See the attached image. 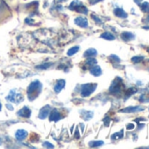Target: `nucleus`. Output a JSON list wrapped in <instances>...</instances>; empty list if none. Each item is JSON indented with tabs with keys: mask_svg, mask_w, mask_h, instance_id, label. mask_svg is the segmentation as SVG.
<instances>
[{
	"mask_svg": "<svg viewBox=\"0 0 149 149\" xmlns=\"http://www.w3.org/2000/svg\"><path fill=\"white\" fill-rule=\"evenodd\" d=\"M104 145V141L102 140H98V141H91L89 143V146L91 147H97V146H103Z\"/></svg>",
	"mask_w": 149,
	"mask_h": 149,
	"instance_id": "obj_22",
	"label": "nucleus"
},
{
	"mask_svg": "<svg viewBox=\"0 0 149 149\" xmlns=\"http://www.w3.org/2000/svg\"><path fill=\"white\" fill-rule=\"evenodd\" d=\"M123 136H124V130H121L120 132L112 134V135H111V139H118L123 138Z\"/></svg>",
	"mask_w": 149,
	"mask_h": 149,
	"instance_id": "obj_23",
	"label": "nucleus"
},
{
	"mask_svg": "<svg viewBox=\"0 0 149 149\" xmlns=\"http://www.w3.org/2000/svg\"><path fill=\"white\" fill-rule=\"evenodd\" d=\"M143 28H144V29H146V30H148V29H149V26H144Z\"/></svg>",
	"mask_w": 149,
	"mask_h": 149,
	"instance_id": "obj_37",
	"label": "nucleus"
},
{
	"mask_svg": "<svg viewBox=\"0 0 149 149\" xmlns=\"http://www.w3.org/2000/svg\"><path fill=\"white\" fill-rule=\"evenodd\" d=\"M26 23H27V24H29V25H33V21L31 19H26Z\"/></svg>",
	"mask_w": 149,
	"mask_h": 149,
	"instance_id": "obj_33",
	"label": "nucleus"
},
{
	"mask_svg": "<svg viewBox=\"0 0 149 149\" xmlns=\"http://www.w3.org/2000/svg\"><path fill=\"white\" fill-rule=\"evenodd\" d=\"M133 128H134V124H132V123L127 124V125H126V129L127 130H132Z\"/></svg>",
	"mask_w": 149,
	"mask_h": 149,
	"instance_id": "obj_31",
	"label": "nucleus"
},
{
	"mask_svg": "<svg viewBox=\"0 0 149 149\" xmlns=\"http://www.w3.org/2000/svg\"><path fill=\"white\" fill-rule=\"evenodd\" d=\"M68 9L74 12H77L80 13L87 14L88 13V9L87 7L79 0H74V1L69 5Z\"/></svg>",
	"mask_w": 149,
	"mask_h": 149,
	"instance_id": "obj_3",
	"label": "nucleus"
},
{
	"mask_svg": "<svg viewBox=\"0 0 149 149\" xmlns=\"http://www.w3.org/2000/svg\"><path fill=\"white\" fill-rule=\"evenodd\" d=\"M61 118V113L59 112V111H58L57 109H54V110L51 111L50 115H49V120H50V121L57 122V121H59Z\"/></svg>",
	"mask_w": 149,
	"mask_h": 149,
	"instance_id": "obj_7",
	"label": "nucleus"
},
{
	"mask_svg": "<svg viewBox=\"0 0 149 149\" xmlns=\"http://www.w3.org/2000/svg\"><path fill=\"white\" fill-rule=\"evenodd\" d=\"M109 60L111 61H112V62H120V59L117 56V55H115V54H111V55H110L109 56Z\"/></svg>",
	"mask_w": 149,
	"mask_h": 149,
	"instance_id": "obj_26",
	"label": "nucleus"
},
{
	"mask_svg": "<svg viewBox=\"0 0 149 149\" xmlns=\"http://www.w3.org/2000/svg\"><path fill=\"white\" fill-rule=\"evenodd\" d=\"M144 21H145L146 23H149V15H148V16H147V17L146 18V19H145Z\"/></svg>",
	"mask_w": 149,
	"mask_h": 149,
	"instance_id": "obj_36",
	"label": "nucleus"
},
{
	"mask_svg": "<svg viewBox=\"0 0 149 149\" xmlns=\"http://www.w3.org/2000/svg\"><path fill=\"white\" fill-rule=\"evenodd\" d=\"M97 60L96 59H94V58H92V57H90L87 61H86V64L88 65V66H90V67H93L94 65H96L97 64Z\"/></svg>",
	"mask_w": 149,
	"mask_h": 149,
	"instance_id": "obj_24",
	"label": "nucleus"
},
{
	"mask_svg": "<svg viewBox=\"0 0 149 149\" xmlns=\"http://www.w3.org/2000/svg\"><path fill=\"white\" fill-rule=\"evenodd\" d=\"M50 109H51L50 105H46V106H44V107L40 111L39 118H40V119H45V118L48 116V114L50 113Z\"/></svg>",
	"mask_w": 149,
	"mask_h": 149,
	"instance_id": "obj_9",
	"label": "nucleus"
},
{
	"mask_svg": "<svg viewBox=\"0 0 149 149\" xmlns=\"http://www.w3.org/2000/svg\"><path fill=\"white\" fill-rule=\"evenodd\" d=\"M28 135V132L24 129H19L15 133V138L17 140H24Z\"/></svg>",
	"mask_w": 149,
	"mask_h": 149,
	"instance_id": "obj_11",
	"label": "nucleus"
},
{
	"mask_svg": "<svg viewBox=\"0 0 149 149\" xmlns=\"http://www.w3.org/2000/svg\"><path fill=\"white\" fill-rule=\"evenodd\" d=\"M79 130L78 129H77V132H76V135H74V138L76 139H79V137H80V135H79V132H78Z\"/></svg>",
	"mask_w": 149,
	"mask_h": 149,
	"instance_id": "obj_34",
	"label": "nucleus"
},
{
	"mask_svg": "<svg viewBox=\"0 0 149 149\" xmlns=\"http://www.w3.org/2000/svg\"><path fill=\"white\" fill-rule=\"evenodd\" d=\"M18 115L19 117H21V118H30V116H31V110L28 107L25 106V107H23L22 109H20L18 111Z\"/></svg>",
	"mask_w": 149,
	"mask_h": 149,
	"instance_id": "obj_10",
	"label": "nucleus"
},
{
	"mask_svg": "<svg viewBox=\"0 0 149 149\" xmlns=\"http://www.w3.org/2000/svg\"><path fill=\"white\" fill-rule=\"evenodd\" d=\"M6 107H7L8 109H10V111H13V107L10 104H6Z\"/></svg>",
	"mask_w": 149,
	"mask_h": 149,
	"instance_id": "obj_35",
	"label": "nucleus"
},
{
	"mask_svg": "<svg viewBox=\"0 0 149 149\" xmlns=\"http://www.w3.org/2000/svg\"><path fill=\"white\" fill-rule=\"evenodd\" d=\"M91 74H93L94 77H99L102 74V69L99 66H93L91 69Z\"/></svg>",
	"mask_w": 149,
	"mask_h": 149,
	"instance_id": "obj_15",
	"label": "nucleus"
},
{
	"mask_svg": "<svg viewBox=\"0 0 149 149\" xmlns=\"http://www.w3.org/2000/svg\"><path fill=\"white\" fill-rule=\"evenodd\" d=\"M50 66H52V64H51V63H46V64H42V65L38 66V67H37V68H39V69H46V68H49Z\"/></svg>",
	"mask_w": 149,
	"mask_h": 149,
	"instance_id": "obj_27",
	"label": "nucleus"
},
{
	"mask_svg": "<svg viewBox=\"0 0 149 149\" xmlns=\"http://www.w3.org/2000/svg\"><path fill=\"white\" fill-rule=\"evenodd\" d=\"M97 84H84L82 86V91H81V96L84 97H87L89 96H91L94 91L95 90L97 89Z\"/></svg>",
	"mask_w": 149,
	"mask_h": 149,
	"instance_id": "obj_5",
	"label": "nucleus"
},
{
	"mask_svg": "<svg viewBox=\"0 0 149 149\" xmlns=\"http://www.w3.org/2000/svg\"><path fill=\"white\" fill-rule=\"evenodd\" d=\"M121 39L125 41H129V40H132L135 39V35L132 33L130 32H124L121 33Z\"/></svg>",
	"mask_w": 149,
	"mask_h": 149,
	"instance_id": "obj_13",
	"label": "nucleus"
},
{
	"mask_svg": "<svg viewBox=\"0 0 149 149\" xmlns=\"http://www.w3.org/2000/svg\"><path fill=\"white\" fill-rule=\"evenodd\" d=\"M41 90H42V84L39 81L33 82L27 89L28 98L31 101L34 100L39 96V94L41 92Z\"/></svg>",
	"mask_w": 149,
	"mask_h": 149,
	"instance_id": "obj_1",
	"label": "nucleus"
},
{
	"mask_svg": "<svg viewBox=\"0 0 149 149\" xmlns=\"http://www.w3.org/2000/svg\"><path fill=\"white\" fill-rule=\"evenodd\" d=\"M97 54V51L95 48H90L84 52V57H93Z\"/></svg>",
	"mask_w": 149,
	"mask_h": 149,
	"instance_id": "obj_17",
	"label": "nucleus"
},
{
	"mask_svg": "<svg viewBox=\"0 0 149 149\" xmlns=\"http://www.w3.org/2000/svg\"><path fill=\"white\" fill-rule=\"evenodd\" d=\"M104 125H105V126H109V124H110V122H111L110 118H109V117H106V118L104 119Z\"/></svg>",
	"mask_w": 149,
	"mask_h": 149,
	"instance_id": "obj_30",
	"label": "nucleus"
},
{
	"mask_svg": "<svg viewBox=\"0 0 149 149\" xmlns=\"http://www.w3.org/2000/svg\"><path fill=\"white\" fill-rule=\"evenodd\" d=\"M6 100H8L11 103L19 104L21 101H23V95L20 94L17 90H12L8 97H6Z\"/></svg>",
	"mask_w": 149,
	"mask_h": 149,
	"instance_id": "obj_4",
	"label": "nucleus"
},
{
	"mask_svg": "<svg viewBox=\"0 0 149 149\" xmlns=\"http://www.w3.org/2000/svg\"><path fill=\"white\" fill-rule=\"evenodd\" d=\"M114 14H115V16H117L118 18H120V19H126L128 17V14L122 8H116L114 10Z\"/></svg>",
	"mask_w": 149,
	"mask_h": 149,
	"instance_id": "obj_12",
	"label": "nucleus"
},
{
	"mask_svg": "<svg viewBox=\"0 0 149 149\" xmlns=\"http://www.w3.org/2000/svg\"><path fill=\"white\" fill-rule=\"evenodd\" d=\"M2 110V104H1V103H0V111Z\"/></svg>",
	"mask_w": 149,
	"mask_h": 149,
	"instance_id": "obj_38",
	"label": "nucleus"
},
{
	"mask_svg": "<svg viewBox=\"0 0 149 149\" xmlns=\"http://www.w3.org/2000/svg\"><path fill=\"white\" fill-rule=\"evenodd\" d=\"M91 18L93 19V20H94L97 24H102V20H101L97 16H96V15L92 14V15H91Z\"/></svg>",
	"mask_w": 149,
	"mask_h": 149,
	"instance_id": "obj_28",
	"label": "nucleus"
},
{
	"mask_svg": "<svg viewBox=\"0 0 149 149\" xmlns=\"http://www.w3.org/2000/svg\"><path fill=\"white\" fill-rule=\"evenodd\" d=\"M140 9L143 13H149V3L143 2L142 4H140Z\"/></svg>",
	"mask_w": 149,
	"mask_h": 149,
	"instance_id": "obj_21",
	"label": "nucleus"
},
{
	"mask_svg": "<svg viewBox=\"0 0 149 149\" xmlns=\"http://www.w3.org/2000/svg\"><path fill=\"white\" fill-rule=\"evenodd\" d=\"M65 84H66L65 80H59V81L57 82L56 85L54 86V91H55L56 93H59L62 89H64Z\"/></svg>",
	"mask_w": 149,
	"mask_h": 149,
	"instance_id": "obj_14",
	"label": "nucleus"
},
{
	"mask_svg": "<svg viewBox=\"0 0 149 149\" xmlns=\"http://www.w3.org/2000/svg\"><path fill=\"white\" fill-rule=\"evenodd\" d=\"M101 38H103L104 40H115V36L112 33H109V32H105V33H102Z\"/></svg>",
	"mask_w": 149,
	"mask_h": 149,
	"instance_id": "obj_18",
	"label": "nucleus"
},
{
	"mask_svg": "<svg viewBox=\"0 0 149 149\" xmlns=\"http://www.w3.org/2000/svg\"><path fill=\"white\" fill-rule=\"evenodd\" d=\"M74 23H76V25L79 26L80 27H88L89 26V23H88V20L87 19L84 18V17H78L76 19H74Z\"/></svg>",
	"mask_w": 149,
	"mask_h": 149,
	"instance_id": "obj_8",
	"label": "nucleus"
},
{
	"mask_svg": "<svg viewBox=\"0 0 149 149\" xmlns=\"http://www.w3.org/2000/svg\"><path fill=\"white\" fill-rule=\"evenodd\" d=\"M137 91H138V89H136V88H130V89H128L126 91V92H125V98L130 97L132 95L135 94Z\"/></svg>",
	"mask_w": 149,
	"mask_h": 149,
	"instance_id": "obj_19",
	"label": "nucleus"
},
{
	"mask_svg": "<svg viewBox=\"0 0 149 149\" xmlns=\"http://www.w3.org/2000/svg\"><path fill=\"white\" fill-rule=\"evenodd\" d=\"M81 117L85 119V120H90L93 117V112L92 111H82L81 112Z\"/></svg>",
	"mask_w": 149,
	"mask_h": 149,
	"instance_id": "obj_16",
	"label": "nucleus"
},
{
	"mask_svg": "<svg viewBox=\"0 0 149 149\" xmlns=\"http://www.w3.org/2000/svg\"><path fill=\"white\" fill-rule=\"evenodd\" d=\"M144 110H145V108L142 106H129V107L120 110L119 111L124 112V113H134V112H138V111H142Z\"/></svg>",
	"mask_w": 149,
	"mask_h": 149,
	"instance_id": "obj_6",
	"label": "nucleus"
},
{
	"mask_svg": "<svg viewBox=\"0 0 149 149\" xmlns=\"http://www.w3.org/2000/svg\"><path fill=\"white\" fill-rule=\"evenodd\" d=\"M101 1H103V0H90V4L91 5H96V4H97V3H99Z\"/></svg>",
	"mask_w": 149,
	"mask_h": 149,
	"instance_id": "obj_32",
	"label": "nucleus"
},
{
	"mask_svg": "<svg viewBox=\"0 0 149 149\" xmlns=\"http://www.w3.org/2000/svg\"><path fill=\"white\" fill-rule=\"evenodd\" d=\"M42 146H43L44 147H47V148H54V145H53V144H51L50 142H47V141L43 142Z\"/></svg>",
	"mask_w": 149,
	"mask_h": 149,
	"instance_id": "obj_29",
	"label": "nucleus"
},
{
	"mask_svg": "<svg viewBox=\"0 0 149 149\" xmlns=\"http://www.w3.org/2000/svg\"><path fill=\"white\" fill-rule=\"evenodd\" d=\"M124 88H125V84H123V80L120 77H117L111 84V85L109 89V91H110V93L116 95V94L121 93Z\"/></svg>",
	"mask_w": 149,
	"mask_h": 149,
	"instance_id": "obj_2",
	"label": "nucleus"
},
{
	"mask_svg": "<svg viewBox=\"0 0 149 149\" xmlns=\"http://www.w3.org/2000/svg\"><path fill=\"white\" fill-rule=\"evenodd\" d=\"M80 47L78 46H76V47H71L68 51V56H71V55H74V54H77L78 51H79Z\"/></svg>",
	"mask_w": 149,
	"mask_h": 149,
	"instance_id": "obj_20",
	"label": "nucleus"
},
{
	"mask_svg": "<svg viewBox=\"0 0 149 149\" xmlns=\"http://www.w3.org/2000/svg\"><path fill=\"white\" fill-rule=\"evenodd\" d=\"M145 59L144 56H134L131 59V61L133 62V63H139L140 61H142L143 60Z\"/></svg>",
	"mask_w": 149,
	"mask_h": 149,
	"instance_id": "obj_25",
	"label": "nucleus"
}]
</instances>
